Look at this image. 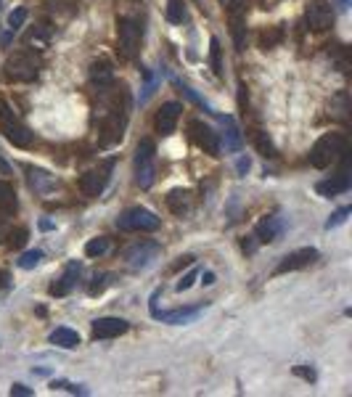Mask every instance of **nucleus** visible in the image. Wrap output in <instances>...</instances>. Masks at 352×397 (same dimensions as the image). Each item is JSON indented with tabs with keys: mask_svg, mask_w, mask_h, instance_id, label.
I'll return each instance as SVG.
<instances>
[{
	"mask_svg": "<svg viewBox=\"0 0 352 397\" xmlns=\"http://www.w3.org/2000/svg\"><path fill=\"white\" fill-rule=\"evenodd\" d=\"M180 111H183V106L178 104V101H167V104H162V109H159L156 117H154V130H156L159 136H169V133H175L178 120H180Z\"/></svg>",
	"mask_w": 352,
	"mask_h": 397,
	"instance_id": "obj_14",
	"label": "nucleus"
},
{
	"mask_svg": "<svg viewBox=\"0 0 352 397\" xmlns=\"http://www.w3.org/2000/svg\"><path fill=\"white\" fill-rule=\"evenodd\" d=\"M40 259H43V252H40V249L24 252V255L19 257V268H21V270H32V268L37 265V262H40Z\"/></svg>",
	"mask_w": 352,
	"mask_h": 397,
	"instance_id": "obj_33",
	"label": "nucleus"
},
{
	"mask_svg": "<svg viewBox=\"0 0 352 397\" xmlns=\"http://www.w3.org/2000/svg\"><path fill=\"white\" fill-rule=\"evenodd\" d=\"M204 283H207V286H209V283H215V273H204Z\"/></svg>",
	"mask_w": 352,
	"mask_h": 397,
	"instance_id": "obj_44",
	"label": "nucleus"
},
{
	"mask_svg": "<svg viewBox=\"0 0 352 397\" xmlns=\"http://www.w3.org/2000/svg\"><path fill=\"white\" fill-rule=\"evenodd\" d=\"M106 286H109V273H96V276H93V283L87 286V294H90V297H99Z\"/></svg>",
	"mask_w": 352,
	"mask_h": 397,
	"instance_id": "obj_34",
	"label": "nucleus"
},
{
	"mask_svg": "<svg viewBox=\"0 0 352 397\" xmlns=\"http://www.w3.org/2000/svg\"><path fill=\"white\" fill-rule=\"evenodd\" d=\"M350 146H347V138L342 133H326L323 138L315 140V146L310 149V164L318 167V170H326L331 167L334 162H339V156L344 154Z\"/></svg>",
	"mask_w": 352,
	"mask_h": 397,
	"instance_id": "obj_4",
	"label": "nucleus"
},
{
	"mask_svg": "<svg viewBox=\"0 0 352 397\" xmlns=\"http://www.w3.org/2000/svg\"><path fill=\"white\" fill-rule=\"evenodd\" d=\"M191 204H194V199H191V191L188 189H175L167 193V207L172 215H178V217H183L191 212Z\"/></svg>",
	"mask_w": 352,
	"mask_h": 397,
	"instance_id": "obj_21",
	"label": "nucleus"
},
{
	"mask_svg": "<svg viewBox=\"0 0 352 397\" xmlns=\"http://www.w3.org/2000/svg\"><path fill=\"white\" fill-rule=\"evenodd\" d=\"M281 230H284L281 217H278V215H268V217H262V220L257 223V228H254V239L260 244H270L281 236Z\"/></svg>",
	"mask_w": 352,
	"mask_h": 397,
	"instance_id": "obj_17",
	"label": "nucleus"
},
{
	"mask_svg": "<svg viewBox=\"0 0 352 397\" xmlns=\"http://www.w3.org/2000/svg\"><path fill=\"white\" fill-rule=\"evenodd\" d=\"M294 374L302 376V379H307V381H315V371H313V368H302V365H297Z\"/></svg>",
	"mask_w": 352,
	"mask_h": 397,
	"instance_id": "obj_40",
	"label": "nucleus"
},
{
	"mask_svg": "<svg viewBox=\"0 0 352 397\" xmlns=\"http://www.w3.org/2000/svg\"><path fill=\"white\" fill-rule=\"evenodd\" d=\"M154 318H159L162 323H172V326H183V323H191L196 321L201 315V308H178V310H169V312H159L156 308L151 310Z\"/></svg>",
	"mask_w": 352,
	"mask_h": 397,
	"instance_id": "obj_18",
	"label": "nucleus"
},
{
	"mask_svg": "<svg viewBox=\"0 0 352 397\" xmlns=\"http://www.w3.org/2000/svg\"><path fill=\"white\" fill-rule=\"evenodd\" d=\"M159 225L162 220L146 207H130L117 217V228L125 233H154L159 230Z\"/></svg>",
	"mask_w": 352,
	"mask_h": 397,
	"instance_id": "obj_7",
	"label": "nucleus"
},
{
	"mask_svg": "<svg viewBox=\"0 0 352 397\" xmlns=\"http://www.w3.org/2000/svg\"><path fill=\"white\" fill-rule=\"evenodd\" d=\"M220 122H222V127H225V136H222V140H225V149L228 151H241V130H238V125H236L234 117H220Z\"/></svg>",
	"mask_w": 352,
	"mask_h": 397,
	"instance_id": "obj_23",
	"label": "nucleus"
},
{
	"mask_svg": "<svg viewBox=\"0 0 352 397\" xmlns=\"http://www.w3.org/2000/svg\"><path fill=\"white\" fill-rule=\"evenodd\" d=\"M185 265H194V255H183L180 262H175V270H178V268H185Z\"/></svg>",
	"mask_w": 352,
	"mask_h": 397,
	"instance_id": "obj_42",
	"label": "nucleus"
},
{
	"mask_svg": "<svg viewBox=\"0 0 352 397\" xmlns=\"http://www.w3.org/2000/svg\"><path fill=\"white\" fill-rule=\"evenodd\" d=\"M50 389H67V392H74V395H85V389L74 387V384H69V381H53Z\"/></svg>",
	"mask_w": 352,
	"mask_h": 397,
	"instance_id": "obj_37",
	"label": "nucleus"
},
{
	"mask_svg": "<svg viewBox=\"0 0 352 397\" xmlns=\"http://www.w3.org/2000/svg\"><path fill=\"white\" fill-rule=\"evenodd\" d=\"M352 209L350 207H342V209H336L334 215H331V217H329V223H326V228H329V230H331V228H336V225H342L344 223V220H347V215H350Z\"/></svg>",
	"mask_w": 352,
	"mask_h": 397,
	"instance_id": "obj_35",
	"label": "nucleus"
},
{
	"mask_svg": "<svg viewBox=\"0 0 352 397\" xmlns=\"http://www.w3.org/2000/svg\"><path fill=\"white\" fill-rule=\"evenodd\" d=\"M122 90H125V85L119 87V93L114 96L112 106H109V109L103 111V117H101L99 133H101V146H103V149H109V146L119 143L122 136H125V127H127V109H130V101L122 98V104H119Z\"/></svg>",
	"mask_w": 352,
	"mask_h": 397,
	"instance_id": "obj_1",
	"label": "nucleus"
},
{
	"mask_svg": "<svg viewBox=\"0 0 352 397\" xmlns=\"http://www.w3.org/2000/svg\"><path fill=\"white\" fill-rule=\"evenodd\" d=\"M315 259H318V249H315V246H302V249H297V252H289V255L278 262L276 276H281V273H291V270H302V268L313 265Z\"/></svg>",
	"mask_w": 352,
	"mask_h": 397,
	"instance_id": "obj_13",
	"label": "nucleus"
},
{
	"mask_svg": "<svg viewBox=\"0 0 352 397\" xmlns=\"http://www.w3.org/2000/svg\"><path fill=\"white\" fill-rule=\"evenodd\" d=\"M281 40H284V30H281V27H270V30H265V32L260 35V48H262V51L276 48Z\"/></svg>",
	"mask_w": 352,
	"mask_h": 397,
	"instance_id": "obj_29",
	"label": "nucleus"
},
{
	"mask_svg": "<svg viewBox=\"0 0 352 397\" xmlns=\"http://www.w3.org/2000/svg\"><path fill=\"white\" fill-rule=\"evenodd\" d=\"M209 61H212V69L218 77H222V51H220V40L212 37L209 40Z\"/></svg>",
	"mask_w": 352,
	"mask_h": 397,
	"instance_id": "obj_32",
	"label": "nucleus"
},
{
	"mask_svg": "<svg viewBox=\"0 0 352 397\" xmlns=\"http://www.w3.org/2000/svg\"><path fill=\"white\" fill-rule=\"evenodd\" d=\"M112 170H114V162L109 159V162H103L99 167H93V170H87V173L80 178V193L87 196V199H93V196H101L103 189L109 186V178H112Z\"/></svg>",
	"mask_w": 352,
	"mask_h": 397,
	"instance_id": "obj_9",
	"label": "nucleus"
},
{
	"mask_svg": "<svg viewBox=\"0 0 352 397\" xmlns=\"http://www.w3.org/2000/svg\"><path fill=\"white\" fill-rule=\"evenodd\" d=\"M196 276H199V270H196V268H194V270H191V273H185V276L180 278V281H178V283H175V289H178V292H188V289H191V286H194V281H196Z\"/></svg>",
	"mask_w": 352,
	"mask_h": 397,
	"instance_id": "obj_36",
	"label": "nucleus"
},
{
	"mask_svg": "<svg viewBox=\"0 0 352 397\" xmlns=\"http://www.w3.org/2000/svg\"><path fill=\"white\" fill-rule=\"evenodd\" d=\"M27 17H30V11H27V8H17V11L8 17V35H6V43H8V40H11V37L17 35L19 30L24 27Z\"/></svg>",
	"mask_w": 352,
	"mask_h": 397,
	"instance_id": "obj_28",
	"label": "nucleus"
},
{
	"mask_svg": "<svg viewBox=\"0 0 352 397\" xmlns=\"http://www.w3.org/2000/svg\"><path fill=\"white\" fill-rule=\"evenodd\" d=\"M249 167H251L249 156H241V159H238V164H236V170H238V173H241V175L249 173Z\"/></svg>",
	"mask_w": 352,
	"mask_h": 397,
	"instance_id": "obj_41",
	"label": "nucleus"
},
{
	"mask_svg": "<svg viewBox=\"0 0 352 397\" xmlns=\"http://www.w3.org/2000/svg\"><path fill=\"white\" fill-rule=\"evenodd\" d=\"M27 180H30V189L34 191V193H48L53 186H56V178L53 175H48L45 170H32V167H27Z\"/></svg>",
	"mask_w": 352,
	"mask_h": 397,
	"instance_id": "obj_22",
	"label": "nucleus"
},
{
	"mask_svg": "<svg viewBox=\"0 0 352 397\" xmlns=\"http://www.w3.org/2000/svg\"><path fill=\"white\" fill-rule=\"evenodd\" d=\"M162 246L156 242H149V239H141V242L130 244L125 252H122V259L127 262L130 270H146L154 259L159 257Z\"/></svg>",
	"mask_w": 352,
	"mask_h": 397,
	"instance_id": "obj_8",
	"label": "nucleus"
},
{
	"mask_svg": "<svg viewBox=\"0 0 352 397\" xmlns=\"http://www.w3.org/2000/svg\"><path fill=\"white\" fill-rule=\"evenodd\" d=\"M50 345L64 347V350H74V347L80 345V334L67 326H61L56 328V331H50Z\"/></svg>",
	"mask_w": 352,
	"mask_h": 397,
	"instance_id": "obj_25",
	"label": "nucleus"
},
{
	"mask_svg": "<svg viewBox=\"0 0 352 397\" xmlns=\"http://www.w3.org/2000/svg\"><path fill=\"white\" fill-rule=\"evenodd\" d=\"M106 252H109V239H106V236L90 239V242L85 244V255H87V257H101V255H106Z\"/></svg>",
	"mask_w": 352,
	"mask_h": 397,
	"instance_id": "obj_30",
	"label": "nucleus"
},
{
	"mask_svg": "<svg viewBox=\"0 0 352 397\" xmlns=\"http://www.w3.org/2000/svg\"><path fill=\"white\" fill-rule=\"evenodd\" d=\"M141 37H143V30L138 24L135 17H122L117 19V53L122 58L133 61L138 51H141Z\"/></svg>",
	"mask_w": 352,
	"mask_h": 397,
	"instance_id": "obj_5",
	"label": "nucleus"
},
{
	"mask_svg": "<svg viewBox=\"0 0 352 397\" xmlns=\"http://www.w3.org/2000/svg\"><path fill=\"white\" fill-rule=\"evenodd\" d=\"M254 146H257V151L265 156V159H273L276 156V146H273V140L268 138V133H262V130H254Z\"/></svg>",
	"mask_w": 352,
	"mask_h": 397,
	"instance_id": "obj_26",
	"label": "nucleus"
},
{
	"mask_svg": "<svg viewBox=\"0 0 352 397\" xmlns=\"http://www.w3.org/2000/svg\"><path fill=\"white\" fill-rule=\"evenodd\" d=\"M6 233H8V225H6V220H3V217H0V242H3V239H6Z\"/></svg>",
	"mask_w": 352,
	"mask_h": 397,
	"instance_id": "obj_43",
	"label": "nucleus"
},
{
	"mask_svg": "<svg viewBox=\"0 0 352 397\" xmlns=\"http://www.w3.org/2000/svg\"><path fill=\"white\" fill-rule=\"evenodd\" d=\"M17 209H19L17 189L8 180H0V212L3 215H14Z\"/></svg>",
	"mask_w": 352,
	"mask_h": 397,
	"instance_id": "obj_24",
	"label": "nucleus"
},
{
	"mask_svg": "<svg viewBox=\"0 0 352 397\" xmlns=\"http://www.w3.org/2000/svg\"><path fill=\"white\" fill-rule=\"evenodd\" d=\"M342 159V167H339V173L331 178V180H323L315 186L320 196H336V193H344V191H350L352 186V175H350V149L344 151V154L339 156Z\"/></svg>",
	"mask_w": 352,
	"mask_h": 397,
	"instance_id": "obj_12",
	"label": "nucleus"
},
{
	"mask_svg": "<svg viewBox=\"0 0 352 397\" xmlns=\"http://www.w3.org/2000/svg\"><path fill=\"white\" fill-rule=\"evenodd\" d=\"M188 136L191 140L199 146L204 154L209 156H220L222 151V143H220V136L209 127V125H204L201 120H191L188 122Z\"/></svg>",
	"mask_w": 352,
	"mask_h": 397,
	"instance_id": "obj_10",
	"label": "nucleus"
},
{
	"mask_svg": "<svg viewBox=\"0 0 352 397\" xmlns=\"http://www.w3.org/2000/svg\"><path fill=\"white\" fill-rule=\"evenodd\" d=\"M180 90H183L185 98H191V101H194V104H196V106H201V109H207V111H209V106L204 104V101H201L199 96H196V93H194V90H191V87H188V85H180Z\"/></svg>",
	"mask_w": 352,
	"mask_h": 397,
	"instance_id": "obj_38",
	"label": "nucleus"
},
{
	"mask_svg": "<svg viewBox=\"0 0 352 397\" xmlns=\"http://www.w3.org/2000/svg\"><path fill=\"white\" fill-rule=\"evenodd\" d=\"M90 80H93V85L101 90H109V87L114 85V69H112V64L109 61H96L93 67H90Z\"/></svg>",
	"mask_w": 352,
	"mask_h": 397,
	"instance_id": "obj_20",
	"label": "nucleus"
},
{
	"mask_svg": "<svg viewBox=\"0 0 352 397\" xmlns=\"http://www.w3.org/2000/svg\"><path fill=\"white\" fill-rule=\"evenodd\" d=\"M11 395L14 397H32L34 392L30 389V387H24V384H14V387H11Z\"/></svg>",
	"mask_w": 352,
	"mask_h": 397,
	"instance_id": "obj_39",
	"label": "nucleus"
},
{
	"mask_svg": "<svg viewBox=\"0 0 352 397\" xmlns=\"http://www.w3.org/2000/svg\"><path fill=\"white\" fill-rule=\"evenodd\" d=\"M80 273H83V265L80 262H69L67 270H64V276L59 278L56 283H50V297H67L74 286H77V278H80Z\"/></svg>",
	"mask_w": 352,
	"mask_h": 397,
	"instance_id": "obj_16",
	"label": "nucleus"
},
{
	"mask_svg": "<svg viewBox=\"0 0 352 397\" xmlns=\"http://www.w3.org/2000/svg\"><path fill=\"white\" fill-rule=\"evenodd\" d=\"M0 133L6 136V140H11L17 149H32L34 146V133L21 122V117L3 98H0Z\"/></svg>",
	"mask_w": 352,
	"mask_h": 397,
	"instance_id": "obj_3",
	"label": "nucleus"
},
{
	"mask_svg": "<svg viewBox=\"0 0 352 397\" xmlns=\"http://www.w3.org/2000/svg\"><path fill=\"white\" fill-rule=\"evenodd\" d=\"M127 328L130 323L122 318H99L93 321V339H114V336L127 334Z\"/></svg>",
	"mask_w": 352,
	"mask_h": 397,
	"instance_id": "obj_15",
	"label": "nucleus"
},
{
	"mask_svg": "<svg viewBox=\"0 0 352 397\" xmlns=\"http://www.w3.org/2000/svg\"><path fill=\"white\" fill-rule=\"evenodd\" d=\"M156 146L151 138H143L135 149V183L141 189H151L156 180Z\"/></svg>",
	"mask_w": 352,
	"mask_h": 397,
	"instance_id": "obj_6",
	"label": "nucleus"
},
{
	"mask_svg": "<svg viewBox=\"0 0 352 397\" xmlns=\"http://www.w3.org/2000/svg\"><path fill=\"white\" fill-rule=\"evenodd\" d=\"M231 35H234L236 51H244V45H247V24H244V14H241V0L231 3Z\"/></svg>",
	"mask_w": 352,
	"mask_h": 397,
	"instance_id": "obj_19",
	"label": "nucleus"
},
{
	"mask_svg": "<svg viewBox=\"0 0 352 397\" xmlns=\"http://www.w3.org/2000/svg\"><path fill=\"white\" fill-rule=\"evenodd\" d=\"M222 3H225V0H222Z\"/></svg>",
	"mask_w": 352,
	"mask_h": 397,
	"instance_id": "obj_47",
	"label": "nucleus"
},
{
	"mask_svg": "<svg viewBox=\"0 0 352 397\" xmlns=\"http://www.w3.org/2000/svg\"><path fill=\"white\" fill-rule=\"evenodd\" d=\"M43 69V58L32 51H17L11 53L3 64V77L8 83H32Z\"/></svg>",
	"mask_w": 352,
	"mask_h": 397,
	"instance_id": "obj_2",
	"label": "nucleus"
},
{
	"mask_svg": "<svg viewBox=\"0 0 352 397\" xmlns=\"http://www.w3.org/2000/svg\"><path fill=\"white\" fill-rule=\"evenodd\" d=\"M304 21L313 32H326L334 27V8L329 0H310L304 8Z\"/></svg>",
	"mask_w": 352,
	"mask_h": 397,
	"instance_id": "obj_11",
	"label": "nucleus"
},
{
	"mask_svg": "<svg viewBox=\"0 0 352 397\" xmlns=\"http://www.w3.org/2000/svg\"><path fill=\"white\" fill-rule=\"evenodd\" d=\"M339 8L344 11V8H350V0H339Z\"/></svg>",
	"mask_w": 352,
	"mask_h": 397,
	"instance_id": "obj_46",
	"label": "nucleus"
},
{
	"mask_svg": "<svg viewBox=\"0 0 352 397\" xmlns=\"http://www.w3.org/2000/svg\"><path fill=\"white\" fill-rule=\"evenodd\" d=\"M167 19L172 24H183L185 19H188L185 0H167Z\"/></svg>",
	"mask_w": 352,
	"mask_h": 397,
	"instance_id": "obj_27",
	"label": "nucleus"
},
{
	"mask_svg": "<svg viewBox=\"0 0 352 397\" xmlns=\"http://www.w3.org/2000/svg\"><path fill=\"white\" fill-rule=\"evenodd\" d=\"M6 239H8V246H14V249H21L27 239H30V230L24 228V225H19V228H11L8 233H6Z\"/></svg>",
	"mask_w": 352,
	"mask_h": 397,
	"instance_id": "obj_31",
	"label": "nucleus"
},
{
	"mask_svg": "<svg viewBox=\"0 0 352 397\" xmlns=\"http://www.w3.org/2000/svg\"><path fill=\"white\" fill-rule=\"evenodd\" d=\"M6 283H8V273H6V270H0V289H3Z\"/></svg>",
	"mask_w": 352,
	"mask_h": 397,
	"instance_id": "obj_45",
	"label": "nucleus"
}]
</instances>
